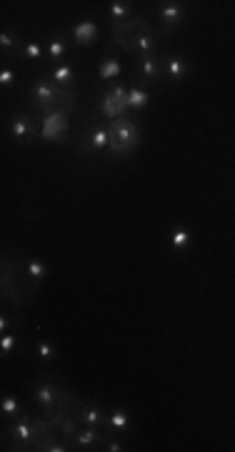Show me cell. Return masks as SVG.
Instances as JSON below:
<instances>
[{
    "label": "cell",
    "instance_id": "83f0119b",
    "mask_svg": "<svg viewBox=\"0 0 235 452\" xmlns=\"http://www.w3.org/2000/svg\"><path fill=\"white\" fill-rule=\"evenodd\" d=\"M15 78H18V75H15V70H13V68H3V70H0V86H3V88H13Z\"/></svg>",
    "mask_w": 235,
    "mask_h": 452
},
{
    "label": "cell",
    "instance_id": "7c38bea8",
    "mask_svg": "<svg viewBox=\"0 0 235 452\" xmlns=\"http://www.w3.org/2000/svg\"><path fill=\"white\" fill-rule=\"evenodd\" d=\"M163 73H165L168 81L178 83L191 73V63L183 56H163Z\"/></svg>",
    "mask_w": 235,
    "mask_h": 452
},
{
    "label": "cell",
    "instance_id": "4fadbf2b",
    "mask_svg": "<svg viewBox=\"0 0 235 452\" xmlns=\"http://www.w3.org/2000/svg\"><path fill=\"white\" fill-rule=\"evenodd\" d=\"M70 439H73V445L78 447V450H95L98 445H106V437L98 432V427H86V425H83Z\"/></svg>",
    "mask_w": 235,
    "mask_h": 452
},
{
    "label": "cell",
    "instance_id": "5bb4252c",
    "mask_svg": "<svg viewBox=\"0 0 235 452\" xmlns=\"http://www.w3.org/2000/svg\"><path fill=\"white\" fill-rule=\"evenodd\" d=\"M48 81H53L56 86H60V88H70L73 86V81H75V68L70 66V63H58L56 68H50L48 70V75H45Z\"/></svg>",
    "mask_w": 235,
    "mask_h": 452
},
{
    "label": "cell",
    "instance_id": "f546056e",
    "mask_svg": "<svg viewBox=\"0 0 235 452\" xmlns=\"http://www.w3.org/2000/svg\"><path fill=\"white\" fill-rule=\"evenodd\" d=\"M10 317H8V314H3V317H0V332H8V329H10Z\"/></svg>",
    "mask_w": 235,
    "mask_h": 452
},
{
    "label": "cell",
    "instance_id": "d4e9b609",
    "mask_svg": "<svg viewBox=\"0 0 235 452\" xmlns=\"http://www.w3.org/2000/svg\"><path fill=\"white\" fill-rule=\"evenodd\" d=\"M23 56L33 63H43V45L38 43V40H25Z\"/></svg>",
    "mask_w": 235,
    "mask_h": 452
},
{
    "label": "cell",
    "instance_id": "ac0fdd59",
    "mask_svg": "<svg viewBox=\"0 0 235 452\" xmlns=\"http://www.w3.org/2000/svg\"><path fill=\"white\" fill-rule=\"evenodd\" d=\"M108 15H111L113 25L125 23V20L133 18V8H130V3H123V0H113L111 6H108Z\"/></svg>",
    "mask_w": 235,
    "mask_h": 452
},
{
    "label": "cell",
    "instance_id": "44dd1931",
    "mask_svg": "<svg viewBox=\"0 0 235 452\" xmlns=\"http://www.w3.org/2000/svg\"><path fill=\"white\" fill-rule=\"evenodd\" d=\"M191 241H193V234L188 232L186 226H175L173 232H170V246L175 251H186L191 246Z\"/></svg>",
    "mask_w": 235,
    "mask_h": 452
},
{
    "label": "cell",
    "instance_id": "f1b7e54d",
    "mask_svg": "<svg viewBox=\"0 0 235 452\" xmlns=\"http://www.w3.org/2000/svg\"><path fill=\"white\" fill-rule=\"evenodd\" d=\"M103 450H108V452H123L125 447H123V442H118V439H106V447Z\"/></svg>",
    "mask_w": 235,
    "mask_h": 452
},
{
    "label": "cell",
    "instance_id": "9c48e42d",
    "mask_svg": "<svg viewBox=\"0 0 235 452\" xmlns=\"http://www.w3.org/2000/svg\"><path fill=\"white\" fill-rule=\"evenodd\" d=\"M73 412H75V417H78V422L86 427H103L106 425V414H103V409H100L95 402H88V400H81V397H78Z\"/></svg>",
    "mask_w": 235,
    "mask_h": 452
},
{
    "label": "cell",
    "instance_id": "9a60e30c",
    "mask_svg": "<svg viewBox=\"0 0 235 452\" xmlns=\"http://www.w3.org/2000/svg\"><path fill=\"white\" fill-rule=\"evenodd\" d=\"M73 38H75V43L81 45V48H88V45L98 38V25H95L93 20H81V23H75Z\"/></svg>",
    "mask_w": 235,
    "mask_h": 452
},
{
    "label": "cell",
    "instance_id": "30bf717a",
    "mask_svg": "<svg viewBox=\"0 0 235 452\" xmlns=\"http://www.w3.org/2000/svg\"><path fill=\"white\" fill-rule=\"evenodd\" d=\"M158 15H161V23L168 31H175L186 23V6L175 3V0H165V3H158Z\"/></svg>",
    "mask_w": 235,
    "mask_h": 452
},
{
    "label": "cell",
    "instance_id": "e0dca14e",
    "mask_svg": "<svg viewBox=\"0 0 235 452\" xmlns=\"http://www.w3.org/2000/svg\"><path fill=\"white\" fill-rule=\"evenodd\" d=\"M103 427H108L111 432H130V417H128V412L125 409H120V407H115L111 414L106 417V425Z\"/></svg>",
    "mask_w": 235,
    "mask_h": 452
},
{
    "label": "cell",
    "instance_id": "52a82bcc",
    "mask_svg": "<svg viewBox=\"0 0 235 452\" xmlns=\"http://www.w3.org/2000/svg\"><path fill=\"white\" fill-rule=\"evenodd\" d=\"M6 430L13 437V450H28V447L35 445V432H33L31 414H18L10 425H6Z\"/></svg>",
    "mask_w": 235,
    "mask_h": 452
},
{
    "label": "cell",
    "instance_id": "cb8c5ba5",
    "mask_svg": "<svg viewBox=\"0 0 235 452\" xmlns=\"http://www.w3.org/2000/svg\"><path fill=\"white\" fill-rule=\"evenodd\" d=\"M0 409H3V417L6 420H15L20 414V402L15 395H6L3 397V402H0Z\"/></svg>",
    "mask_w": 235,
    "mask_h": 452
},
{
    "label": "cell",
    "instance_id": "8992f818",
    "mask_svg": "<svg viewBox=\"0 0 235 452\" xmlns=\"http://www.w3.org/2000/svg\"><path fill=\"white\" fill-rule=\"evenodd\" d=\"M35 133H40V121L33 116V113L28 111H20L13 116L10 121V136L15 144L20 146H28L31 144V138L35 136Z\"/></svg>",
    "mask_w": 235,
    "mask_h": 452
},
{
    "label": "cell",
    "instance_id": "d6986e66",
    "mask_svg": "<svg viewBox=\"0 0 235 452\" xmlns=\"http://www.w3.org/2000/svg\"><path fill=\"white\" fill-rule=\"evenodd\" d=\"M150 100V93L145 88L136 86V88H128V108L130 111H143V108L148 106Z\"/></svg>",
    "mask_w": 235,
    "mask_h": 452
},
{
    "label": "cell",
    "instance_id": "277c9868",
    "mask_svg": "<svg viewBox=\"0 0 235 452\" xmlns=\"http://www.w3.org/2000/svg\"><path fill=\"white\" fill-rule=\"evenodd\" d=\"M68 111L65 108H56L43 116L40 121V138L43 141H50V144H63L68 138Z\"/></svg>",
    "mask_w": 235,
    "mask_h": 452
},
{
    "label": "cell",
    "instance_id": "ffe728a7",
    "mask_svg": "<svg viewBox=\"0 0 235 452\" xmlns=\"http://www.w3.org/2000/svg\"><path fill=\"white\" fill-rule=\"evenodd\" d=\"M98 75L103 78V81H113V78H118V75H120V61H118L115 56H106L103 58V63L98 66Z\"/></svg>",
    "mask_w": 235,
    "mask_h": 452
},
{
    "label": "cell",
    "instance_id": "3957f363",
    "mask_svg": "<svg viewBox=\"0 0 235 452\" xmlns=\"http://www.w3.org/2000/svg\"><path fill=\"white\" fill-rule=\"evenodd\" d=\"M95 111L100 113V116H106L108 123L115 119H123V116H128V88L120 86V83H115V86H111L103 93V98H100L98 108Z\"/></svg>",
    "mask_w": 235,
    "mask_h": 452
},
{
    "label": "cell",
    "instance_id": "7402d4cb",
    "mask_svg": "<svg viewBox=\"0 0 235 452\" xmlns=\"http://www.w3.org/2000/svg\"><path fill=\"white\" fill-rule=\"evenodd\" d=\"M23 266H25V274L31 276L33 284H38L45 274H48V266H45V262H40V259H23Z\"/></svg>",
    "mask_w": 235,
    "mask_h": 452
},
{
    "label": "cell",
    "instance_id": "5b68a950",
    "mask_svg": "<svg viewBox=\"0 0 235 452\" xmlns=\"http://www.w3.org/2000/svg\"><path fill=\"white\" fill-rule=\"evenodd\" d=\"M148 28H150L148 18H145L143 13H136V15L130 20H125V23L113 25V38H115V43L120 45L125 53H130V50H133V40H136L143 31H148Z\"/></svg>",
    "mask_w": 235,
    "mask_h": 452
},
{
    "label": "cell",
    "instance_id": "484cf974",
    "mask_svg": "<svg viewBox=\"0 0 235 452\" xmlns=\"http://www.w3.org/2000/svg\"><path fill=\"white\" fill-rule=\"evenodd\" d=\"M35 352H38V357L43 359V362H50V359H56L58 357V349L50 342H38L35 345Z\"/></svg>",
    "mask_w": 235,
    "mask_h": 452
},
{
    "label": "cell",
    "instance_id": "2e32d148",
    "mask_svg": "<svg viewBox=\"0 0 235 452\" xmlns=\"http://www.w3.org/2000/svg\"><path fill=\"white\" fill-rule=\"evenodd\" d=\"M25 40L20 33L10 31V28H6V31L0 33V48H3V56L10 58V56H18V50H23Z\"/></svg>",
    "mask_w": 235,
    "mask_h": 452
},
{
    "label": "cell",
    "instance_id": "7a4b0ae2",
    "mask_svg": "<svg viewBox=\"0 0 235 452\" xmlns=\"http://www.w3.org/2000/svg\"><path fill=\"white\" fill-rule=\"evenodd\" d=\"M108 131H111V146L106 151L108 161H113V158H128L140 146V126L136 121H130L128 116L111 121Z\"/></svg>",
    "mask_w": 235,
    "mask_h": 452
},
{
    "label": "cell",
    "instance_id": "8fae6325",
    "mask_svg": "<svg viewBox=\"0 0 235 452\" xmlns=\"http://www.w3.org/2000/svg\"><path fill=\"white\" fill-rule=\"evenodd\" d=\"M136 73L140 81L145 83H153L158 81V78H163V56L158 53V56H140L136 61Z\"/></svg>",
    "mask_w": 235,
    "mask_h": 452
},
{
    "label": "cell",
    "instance_id": "6da1fadb",
    "mask_svg": "<svg viewBox=\"0 0 235 452\" xmlns=\"http://www.w3.org/2000/svg\"><path fill=\"white\" fill-rule=\"evenodd\" d=\"M25 100L43 113L56 111V108L73 111L75 103H78V93H75L73 88L56 86V83L48 81V78H35V81H31L28 88H25Z\"/></svg>",
    "mask_w": 235,
    "mask_h": 452
},
{
    "label": "cell",
    "instance_id": "4316f807",
    "mask_svg": "<svg viewBox=\"0 0 235 452\" xmlns=\"http://www.w3.org/2000/svg\"><path fill=\"white\" fill-rule=\"evenodd\" d=\"M15 347H18V334H15V332L3 334V339H0V352H3V357H8Z\"/></svg>",
    "mask_w": 235,
    "mask_h": 452
},
{
    "label": "cell",
    "instance_id": "ba28073f",
    "mask_svg": "<svg viewBox=\"0 0 235 452\" xmlns=\"http://www.w3.org/2000/svg\"><path fill=\"white\" fill-rule=\"evenodd\" d=\"M81 146H83V153H100V151H108L111 146V131H108V126H90L81 138Z\"/></svg>",
    "mask_w": 235,
    "mask_h": 452
},
{
    "label": "cell",
    "instance_id": "603a6c76",
    "mask_svg": "<svg viewBox=\"0 0 235 452\" xmlns=\"http://www.w3.org/2000/svg\"><path fill=\"white\" fill-rule=\"evenodd\" d=\"M65 36L63 33H56V36H50L48 40V56L53 58V61H60L63 56H65Z\"/></svg>",
    "mask_w": 235,
    "mask_h": 452
}]
</instances>
